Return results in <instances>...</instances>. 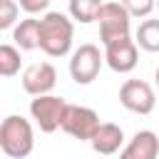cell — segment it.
Returning <instances> with one entry per match:
<instances>
[{"mask_svg":"<svg viewBox=\"0 0 159 159\" xmlns=\"http://www.w3.org/2000/svg\"><path fill=\"white\" fill-rule=\"evenodd\" d=\"M20 7L27 15H37V12H45L50 7V0H20Z\"/></svg>","mask_w":159,"mask_h":159,"instance_id":"18","label":"cell"},{"mask_svg":"<svg viewBox=\"0 0 159 159\" xmlns=\"http://www.w3.org/2000/svg\"><path fill=\"white\" fill-rule=\"evenodd\" d=\"M134 42L147 52H159V20H142Z\"/></svg>","mask_w":159,"mask_h":159,"instance_id":"13","label":"cell"},{"mask_svg":"<svg viewBox=\"0 0 159 159\" xmlns=\"http://www.w3.org/2000/svg\"><path fill=\"white\" fill-rule=\"evenodd\" d=\"M75 22L65 12H45L40 17V50L47 57H65L72 50Z\"/></svg>","mask_w":159,"mask_h":159,"instance_id":"1","label":"cell"},{"mask_svg":"<svg viewBox=\"0 0 159 159\" xmlns=\"http://www.w3.org/2000/svg\"><path fill=\"white\" fill-rule=\"evenodd\" d=\"M119 102L124 109L134 112V114H152L157 97L149 82L144 80H124V84L119 87Z\"/></svg>","mask_w":159,"mask_h":159,"instance_id":"7","label":"cell"},{"mask_svg":"<svg viewBox=\"0 0 159 159\" xmlns=\"http://www.w3.org/2000/svg\"><path fill=\"white\" fill-rule=\"evenodd\" d=\"M159 157V137L152 129L137 132L119 152V159H157Z\"/></svg>","mask_w":159,"mask_h":159,"instance_id":"10","label":"cell"},{"mask_svg":"<svg viewBox=\"0 0 159 159\" xmlns=\"http://www.w3.org/2000/svg\"><path fill=\"white\" fill-rule=\"evenodd\" d=\"M139 45L132 40V37H122V40H114L109 45H104V62L109 70L119 72V75H127L137 67L139 62Z\"/></svg>","mask_w":159,"mask_h":159,"instance_id":"8","label":"cell"},{"mask_svg":"<svg viewBox=\"0 0 159 159\" xmlns=\"http://www.w3.org/2000/svg\"><path fill=\"white\" fill-rule=\"evenodd\" d=\"M102 5H104V0H70V17L82 22V25L97 22Z\"/></svg>","mask_w":159,"mask_h":159,"instance_id":"14","label":"cell"},{"mask_svg":"<svg viewBox=\"0 0 159 159\" xmlns=\"http://www.w3.org/2000/svg\"><path fill=\"white\" fill-rule=\"evenodd\" d=\"M154 80H157V84H159V67H157V72H154Z\"/></svg>","mask_w":159,"mask_h":159,"instance_id":"19","label":"cell"},{"mask_svg":"<svg viewBox=\"0 0 159 159\" xmlns=\"http://www.w3.org/2000/svg\"><path fill=\"white\" fill-rule=\"evenodd\" d=\"M99 114L89 107H82V104H67L65 109V117H62V132L80 139V142H89L94 137V132L99 129Z\"/></svg>","mask_w":159,"mask_h":159,"instance_id":"6","label":"cell"},{"mask_svg":"<svg viewBox=\"0 0 159 159\" xmlns=\"http://www.w3.org/2000/svg\"><path fill=\"white\" fill-rule=\"evenodd\" d=\"M89 144H92V149H94L97 154H104V157L117 154V152L124 147V132H122V127L114 124V122H102L99 129L94 132V137L89 139Z\"/></svg>","mask_w":159,"mask_h":159,"instance_id":"11","label":"cell"},{"mask_svg":"<svg viewBox=\"0 0 159 159\" xmlns=\"http://www.w3.org/2000/svg\"><path fill=\"white\" fill-rule=\"evenodd\" d=\"M67 102L57 94H40L30 102V114L35 119V124L40 127V132L52 134L62 127V117H65Z\"/></svg>","mask_w":159,"mask_h":159,"instance_id":"5","label":"cell"},{"mask_svg":"<svg viewBox=\"0 0 159 159\" xmlns=\"http://www.w3.org/2000/svg\"><path fill=\"white\" fill-rule=\"evenodd\" d=\"M129 20L132 15L127 12V7L122 2H104L99 7L97 22H99V42L109 45L114 40L129 37Z\"/></svg>","mask_w":159,"mask_h":159,"instance_id":"3","label":"cell"},{"mask_svg":"<svg viewBox=\"0 0 159 159\" xmlns=\"http://www.w3.org/2000/svg\"><path fill=\"white\" fill-rule=\"evenodd\" d=\"M57 84V70L50 62H35L22 72V89L32 97L50 94Z\"/></svg>","mask_w":159,"mask_h":159,"instance_id":"9","label":"cell"},{"mask_svg":"<svg viewBox=\"0 0 159 159\" xmlns=\"http://www.w3.org/2000/svg\"><path fill=\"white\" fill-rule=\"evenodd\" d=\"M0 149L10 159H25L35 149L32 124L22 114H7L0 124Z\"/></svg>","mask_w":159,"mask_h":159,"instance_id":"2","label":"cell"},{"mask_svg":"<svg viewBox=\"0 0 159 159\" xmlns=\"http://www.w3.org/2000/svg\"><path fill=\"white\" fill-rule=\"evenodd\" d=\"M20 47L15 45H0V75L2 77H15L20 72Z\"/></svg>","mask_w":159,"mask_h":159,"instance_id":"15","label":"cell"},{"mask_svg":"<svg viewBox=\"0 0 159 159\" xmlns=\"http://www.w3.org/2000/svg\"><path fill=\"white\" fill-rule=\"evenodd\" d=\"M157 10H159V0H157Z\"/></svg>","mask_w":159,"mask_h":159,"instance_id":"20","label":"cell"},{"mask_svg":"<svg viewBox=\"0 0 159 159\" xmlns=\"http://www.w3.org/2000/svg\"><path fill=\"white\" fill-rule=\"evenodd\" d=\"M102 62H104V55L99 52V47L92 42H84L70 55V77L77 84H92L102 70Z\"/></svg>","mask_w":159,"mask_h":159,"instance_id":"4","label":"cell"},{"mask_svg":"<svg viewBox=\"0 0 159 159\" xmlns=\"http://www.w3.org/2000/svg\"><path fill=\"white\" fill-rule=\"evenodd\" d=\"M132 17H149V12L157 7V0H119Z\"/></svg>","mask_w":159,"mask_h":159,"instance_id":"17","label":"cell"},{"mask_svg":"<svg viewBox=\"0 0 159 159\" xmlns=\"http://www.w3.org/2000/svg\"><path fill=\"white\" fill-rule=\"evenodd\" d=\"M17 15H20V2H15V0H0V30L15 27L20 22Z\"/></svg>","mask_w":159,"mask_h":159,"instance_id":"16","label":"cell"},{"mask_svg":"<svg viewBox=\"0 0 159 159\" xmlns=\"http://www.w3.org/2000/svg\"><path fill=\"white\" fill-rule=\"evenodd\" d=\"M12 40L20 50H35L40 47V20L35 15L20 20L15 27H12Z\"/></svg>","mask_w":159,"mask_h":159,"instance_id":"12","label":"cell"}]
</instances>
